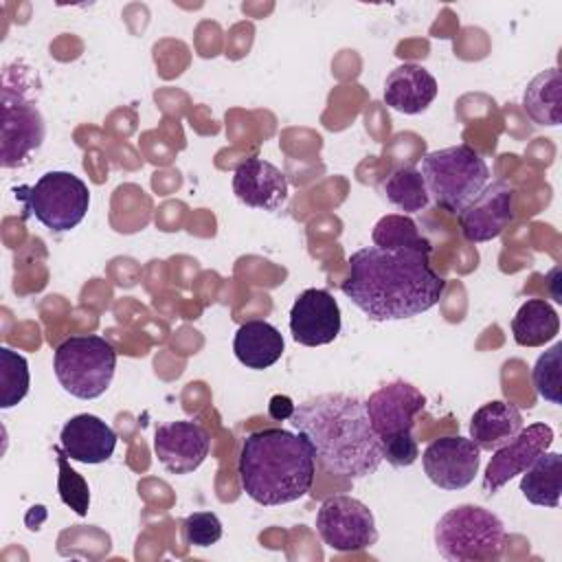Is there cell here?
<instances>
[{
	"instance_id": "5b68a950",
	"label": "cell",
	"mask_w": 562,
	"mask_h": 562,
	"mask_svg": "<svg viewBox=\"0 0 562 562\" xmlns=\"http://www.w3.org/2000/svg\"><path fill=\"white\" fill-rule=\"evenodd\" d=\"M505 538L503 520L479 505H457L435 525V547L450 562H496Z\"/></svg>"
},
{
	"instance_id": "3957f363",
	"label": "cell",
	"mask_w": 562,
	"mask_h": 562,
	"mask_svg": "<svg viewBox=\"0 0 562 562\" xmlns=\"http://www.w3.org/2000/svg\"><path fill=\"white\" fill-rule=\"evenodd\" d=\"M237 474L241 490L255 503L266 507L294 503L312 490L316 452L303 432L261 428L241 441Z\"/></svg>"
},
{
	"instance_id": "4316f807",
	"label": "cell",
	"mask_w": 562,
	"mask_h": 562,
	"mask_svg": "<svg viewBox=\"0 0 562 562\" xmlns=\"http://www.w3.org/2000/svg\"><path fill=\"white\" fill-rule=\"evenodd\" d=\"M562 367V342H555L549 351L540 353L533 371H531V380L533 386L538 391V395L551 404H560V369Z\"/></svg>"
},
{
	"instance_id": "cb8c5ba5",
	"label": "cell",
	"mask_w": 562,
	"mask_h": 562,
	"mask_svg": "<svg viewBox=\"0 0 562 562\" xmlns=\"http://www.w3.org/2000/svg\"><path fill=\"white\" fill-rule=\"evenodd\" d=\"M382 195L397 209L402 215L424 211L430 202L426 182L415 167H397L380 182Z\"/></svg>"
},
{
	"instance_id": "4fadbf2b",
	"label": "cell",
	"mask_w": 562,
	"mask_h": 562,
	"mask_svg": "<svg viewBox=\"0 0 562 562\" xmlns=\"http://www.w3.org/2000/svg\"><path fill=\"white\" fill-rule=\"evenodd\" d=\"M551 441H553V428L549 424L538 422L527 428L522 426V430L512 441L494 450L483 474V492L487 496L496 494L505 483L522 474L540 452L549 450Z\"/></svg>"
},
{
	"instance_id": "ac0fdd59",
	"label": "cell",
	"mask_w": 562,
	"mask_h": 562,
	"mask_svg": "<svg viewBox=\"0 0 562 562\" xmlns=\"http://www.w3.org/2000/svg\"><path fill=\"white\" fill-rule=\"evenodd\" d=\"M437 90V79L424 66L406 61L386 75L382 99L391 110L419 114L435 101Z\"/></svg>"
},
{
	"instance_id": "30bf717a",
	"label": "cell",
	"mask_w": 562,
	"mask_h": 562,
	"mask_svg": "<svg viewBox=\"0 0 562 562\" xmlns=\"http://www.w3.org/2000/svg\"><path fill=\"white\" fill-rule=\"evenodd\" d=\"M316 531L329 549L340 553L364 551L378 542L371 509L347 494H336L323 501L316 514Z\"/></svg>"
},
{
	"instance_id": "9a60e30c",
	"label": "cell",
	"mask_w": 562,
	"mask_h": 562,
	"mask_svg": "<svg viewBox=\"0 0 562 562\" xmlns=\"http://www.w3.org/2000/svg\"><path fill=\"white\" fill-rule=\"evenodd\" d=\"M209 432L195 422H169L154 432V454L171 474H189L198 470L209 457Z\"/></svg>"
},
{
	"instance_id": "7a4b0ae2",
	"label": "cell",
	"mask_w": 562,
	"mask_h": 562,
	"mask_svg": "<svg viewBox=\"0 0 562 562\" xmlns=\"http://www.w3.org/2000/svg\"><path fill=\"white\" fill-rule=\"evenodd\" d=\"M290 424L314 446L318 463L338 476L362 479L382 463L380 439L364 400L349 393H323L294 406Z\"/></svg>"
},
{
	"instance_id": "7c38bea8",
	"label": "cell",
	"mask_w": 562,
	"mask_h": 562,
	"mask_svg": "<svg viewBox=\"0 0 562 562\" xmlns=\"http://www.w3.org/2000/svg\"><path fill=\"white\" fill-rule=\"evenodd\" d=\"M516 189L505 180L487 182L479 195L459 213L461 235L472 244H483L498 237L514 222Z\"/></svg>"
},
{
	"instance_id": "7402d4cb",
	"label": "cell",
	"mask_w": 562,
	"mask_h": 562,
	"mask_svg": "<svg viewBox=\"0 0 562 562\" xmlns=\"http://www.w3.org/2000/svg\"><path fill=\"white\" fill-rule=\"evenodd\" d=\"M560 331V316L544 299H527L512 318V334L520 347H542Z\"/></svg>"
},
{
	"instance_id": "83f0119b",
	"label": "cell",
	"mask_w": 562,
	"mask_h": 562,
	"mask_svg": "<svg viewBox=\"0 0 562 562\" xmlns=\"http://www.w3.org/2000/svg\"><path fill=\"white\" fill-rule=\"evenodd\" d=\"M57 454V465H59V481H57V490H59V498L64 505H68L70 509H75V514L86 516L88 514V505H90V490L86 479L75 472L68 465L66 452L59 448H55Z\"/></svg>"
},
{
	"instance_id": "6da1fadb",
	"label": "cell",
	"mask_w": 562,
	"mask_h": 562,
	"mask_svg": "<svg viewBox=\"0 0 562 562\" xmlns=\"http://www.w3.org/2000/svg\"><path fill=\"white\" fill-rule=\"evenodd\" d=\"M342 294L371 321L413 318L435 307L446 279L430 266V255L364 246L349 257Z\"/></svg>"
},
{
	"instance_id": "8fae6325",
	"label": "cell",
	"mask_w": 562,
	"mask_h": 562,
	"mask_svg": "<svg viewBox=\"0 0 562 562\" xmlns=\"http://www.w3.org/2000/svg\"><path fill=\"white\" fill-rule=\"evenodd\" d=\"M426 476L439 490H463L479 474L481 448L461 435H446L432 439L422 452Z\"/></svg>"
},
{
	"instance_id": "52a82bcc",
	"label": "cell",
	"mask_w": 562,
	"mask_h": 562,
	"mask_svg": "<svg viewBox=\"0 0 562 562\" xmlns=\"http://www.w3.org/2000/svg\"><path fill=\"white\" fill-rule=\"evenodd\" d=\"M53 369L64 391L79 400H94L112 384L116 351L101 336H70L57 345Z\"/></svg>"
},
{
	"instance_id": "8992f818",
	"label": "cell",
	"mask_w": 562,
	"mask_h": 562,
	"mask_svg": "<svg viewBox=\"0 0 562 562\" xmlns=\"http://www.w3.org/2000/svg\"><path fill=\"white\" fill-rule=\"evenodd\" d=\"M419 173L435 204L450 213H459L490 182L487 162L465 143L428 151Z\"/></svg>"
},
{
	"instance_id": "ffe728a7",
	"label": "cell",
	"mask_w": 562,
	"mask_h": 562,
	"mask_svg": "<svg viewBox=\"0 0 562 562\" xmlns=\"http://www.w3.org/2000/svg\"><path fill=\"white\" fill-rule=\"evenodd\" d=\"M283 336L281 331L266 321H246L235 331L233 351L235 358L255 371H263L272 367L283 356Z\"/></svg>"
},
{
	"instance_id": "277c9868",
	"label": "cell",
	"mask_w": 562,
	"mask_h": 562,
	"mask_svg": "<svg viewBox=\"0 0 562 562\" xmlns=\"http://www.w3.org/2000/svg\"><path fill=\"white\" fill-rule=\"evenodd\" d=\"M371 426L380 439L382 459L393 468H408L419 457L417 439L413 437L415 417L426 408L422 391L404 380L389 382L364 400Z\"/></svg>"
},
{
	"instance_id": "d6986e66",
	"label": "cell",
	"mask_w": 562,
	"mask_h": 562,
	"mask_svg": "<svg viewBox=\"0 0 562 562\" xmlns=\"http://www.w3.org/2000/svg\"><path fill=\"white\" fill-rule=\"evenodd\" d=\"M525 422L520 411L505 400H492L474 411L470 419V439L487 452H494L503 443L512 441Z\"/></svg>"
},
{
	"instance_id": "2e32d148",
	"label": "cell",
	"mask_w": 562,
	"mask_h": 562,
	"mask_svg": "<svg viewBox=\"0 0 562 562\" xmlns=\"http://www.w3.org/2000/svg\"><path fill=\"white\" fill-rule=\"evenodd\" d=\"M233 193L250 209L279 211L290 195L285 173L263 158H246L235 167Z\"/></svg>"
},
{
	"instance_id": "d4e9b609",
	"label": "cell",
	"mask_w": 562,
	"mask_h": 562,
	"mask_svg": "<svg viewBox=\"0 0 562 562\" xmlns=\"http://www.w3.org/2000/svg\"><path fill=\"white\" fill-rule=\"evenodd\" d=\"M373 246L380 248H395V250H419L432 252V244L419 233L417 224L408 215H384L375 222L371 233Z\"/></svg>"
},
{
	"instance_id": "e0dca14e",
	"label": "cell",
	"mask_w": 562,
	"mask_h": 562,
	"mask_svg": "<svg viewBox=\"0 0 562 562\" xmlns=\"http://www.w3.org/2000/svg\"><path fill=\"white\" fill-rule=\"evenodd\" d=\"M59 446L72 461L103 463L114 454L116 432L101 417L81 413L61 426Z\"/></svg>"
},
{
	"instance_id": "603a6c76",
	"label": "cell",
	"mask_w": 562,
	"mask_h": 562,
	"mask_svg": "<svg viewBox=\"0 0 562 562\" xmlns=\"http://www.w3.org/2000/svg\"><path fill=\"white\" fill-rule=\"evenodd\" d=\"M522 108L538 125H560L562 121V77L558 68L538 72L525 88Z\"/></svg>"
},
{
	"instance_id": "9c48e42d",
	"label": "cell",
	"mask_w": 562,
	"mask_h": 562,
	"mask_svg": "<svg viewBox=\"0 0 562 562\" xmlns=\"http://www.w3.org/2000/svg\"><path fill=\"white\" fill-rule=\"evenodd\" d=\"M46 136L44 116L22 88H2V123H0V162L4 169L20 167L42 147Z\"/></svg>"
},
{
	"instance_id": "44dd1931",
	"label": "cell",
	"mask_w": 562,
	"mask_h": 562,
	"mask_svg": "<svg viewBox=\"0 0 562 562\" xmlns=\"http://www.w3.org/2000/svg\"><path fill=\"white\" fill-rule=\"evenodd\" d=\"M520 492L531 505L558 507L562 494V457L560 452H540L522 472Z\"/></svg>"
},
{
	"instance_id": "ba28073f",
	"label": "cell",
	"mask_w": 562,
	"mask_h": 562,
	"mask_svg": "<svg viewBox=\"0 0 562 562\" xmlns=\"http://www.w3.org/2000/svg\"><path fill=\"white\" fill-rule=\"evenodd\" d=\"M13 193L24 211L53 233L75 228L90 206L88 184L70 171H46L35 184L15 187Z\"/></svg>"
},
{
	"instance_id": "484cf974",
	"label": "cell",
	"mask_w": 562,
	"mask_h": 562,
	"mask_svg": "<svg viewBox=\"0 0 562 562\" xmlns=\"http://www.w3.org/2000/svg\"><path fill=\"white\" fill-rule=\"evenodd\" d=\"M31 384L29 362L9 347H0V406L11 408L20 404Z\"/></svg>"
},
{
	"instance_id": "f1b7e54d",
	"label": "cell",
	"mask_w": 562,
	"mask_h": 562,
	"mask_svg": "<svg viewBox=\"0 0 562 562\" xmlns=\"http://www.w3.org/2000/svg\"><path fill=\"white\" fill-rule=\"evenodd\" d=\"M222 538V522L213 512H193L182 520V540L191 547H211Z\"/></svg>"
},
{
	"instance_id": "5bb4252c",
	"label": "cell",
	"mask_w": 562,
	"mask_h": 562,
	"mask_svg": "<svg viewBox=\"0 0 562 562\" xmlns=\"http://www.w3.org/2000/svg\"><path fill=\"white\" fill-rule=\"evenodd\" d=\"M290 331L294 342L305 347L334 342L340 334L338 301L321 288L303 290L290 310Z\"/></svg>"
}]
</instances>
